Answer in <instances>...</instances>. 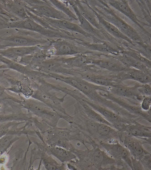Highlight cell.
Here are the masks:
<instances>
[{
	"label": "cell",
	"mask_w": 151,
	"mask_h": 170,
	"mask_svg": "<svg viewBox=\"0 0 151 170\" xmlns=\"http://www.w3.org/2000/svg\"><path fill=\"white\" fill-rule=\"evenodd\" d=\"M26 1L31 6V9L33 12L39 15L55 19L71 20L65 14L53 6L49 1Z\"/></svg>",
	"instance_id": "6da1fadb"
},
{
	"label": "cell",
	"mask_w": 151,
	"mask_h": 170,
	"mask_svg": "<svg viewBox=\"0 0 151 170\" xmlns=\"http://www.w3.org/2000/svg\"><path fill=\"white\" fill-rule=\"evenodd\" d=\"M48 42L47 40L18 34L7 37H0V44L8 48L41 46L47 44Z\"/></svg>",
	"instance_id": "7a4b0ae2"
},
{
	"label": "cell",
	"mask_w": 151,
	"mask_h": 170,
	"mask_svg": "<svg viewBox=\"0 0 151 170\" xmlns=\"http://www.w3.org/2000/svg\"><path fill=\"white\" fill-rule=\"evenodd\" d=\"M10 27L23 29L38 33L49 37H61V33L48 29L30 18L22 19L11 23Z\"/></svg>",
	"instance_id": "3957f363"
},
{
	"label": "cell",
	"mask_w": 151,
	"mask_h": 170,
	"mask_svg": "<svg viewBox=\"0 0 151 170\" xmlns=\"http://www.w3.org/2000/svg\"><path fill=\"white\" fill-rule=\"evenodd\" d=\"M107 14H102L108 21L116 26L122 33L131 40L140 41L142 40L137 32L130 25L116 16L111 10L104 7Z\"/></svg>",
	"instance_id": "277c9868"
},
{
	"label": "cell",
	"mask_w": 151,
	"mask_h": 170,
	"mask_svg": "<svg viewBox=\"0 0 151 170\" xmlns=\"http://www.w3.org/2000/svg\"><path fill=\"white\" fill-rule=\"evenodd\" d=\"M100 144L113 158L123 160L131 169H133L132 156L126 147L118 142L109 143L100 142Z\"/></svg>",
	"instance_id": "5b68a950"
},
{
	"label": "cell",
	"mask_w": 151,
	"mask_h": 170,
	"mask_svg": "<svg viewBox=\"0 0 151 170\" xmlns=\"http://www.w3.org/2000/svg\"><path fill=\"white\" fill-rule=\"evenodd\" d=\"M42 19L52 27L61 31H71L81 34L86 37H91V35L83 30L79 25L70 21L53 19L41 16Z\"/></svg>",
	"instance_id": "8992f818"
},
{
	"label": "cell",
	"mask_w": 151,
	"mask_h": 170,
	"mask_svg": "<svg viewBox=\"0 0 151 170\" xmlns=\"http://www.w3.org/2000/svg\"><path fill=\"white\" fill-rule=\"evenodd\" d=\"M93 109L101 115L106 120L114 127L120 126L125 128L130 121L118 115L112 111L97 104H92Z\"/></svg>",
	"instance_id": "52a82bcc"
},
{
	"label": "cell",
	"mask_w": 151,
	"mask_h": 170,
	"mask_svg": "<svg viewBox=\"0 0 151 170\" xmlns=\"http://www.w3.org/2000/svg\"><path fill=\"white\" fill-rule=\"evenodd\" d=\"M123 143L132 157L137 160H140L147 154H151L145 150L142 142L134 137L131 135L125 136Z\"/></svg>",
	"instance_id": "ba28073f"
},
{
	"label": "cell",
	"mask_w": 151,
	"mask_h": 170,
	"mask_svg": "<svg viewBox=\"0 0 151 170\" xmlns=\"http://www.w3.org/2000/svg\"><path fill=\"white\" fill-rule=\"evenodd\" d=\"M42 46L9 47L0 50V56L6 58H14L29 54L40 48Z\"/></svg>",
	"instance_id": "9c48e42d"
},
{
	"label": "cell",
	"mask_w": 151,
	"mask_h": 170,
	"mask_svg": "<svg viewBox=\"0 0 151 170\" xmlns=\"http://www.w3.org/2000/svg\"><path fill=\"white\" fill-rule=\"evenodd\" d=\"M81 15L93 26L99 29L101 28L93 10L85 1H74Z\"/></svg>",
	"instance_id": "30bf717a"
},
{
	"label": "cell",
	"mask_w": 151,
	"mask_h": 170,
	"mask_svg": "<svg viewBox=\"0 0 151 170\" xmlns=\"http://www.w3.org/2000/svg\"><path fill=\"white\" fill-rule=\"evenodd\" d=\"M108 4L124 14L129 18L139 25V21L131 9L127 1L124 0H109L106 1Z\"/></svg>",
	"instance_id": "8fae6325"
},
{
	"label": "cell",
	"mask_w": 151,
	"mask_h": 170,
	"mask_svg": "<svg viewBox=\"0 0 151 170\" xmlns=\"http://www.w3.org/2000/svg\"><path fill=\"white\" fill-rule=\"evenodd\" d=\"M96 15L99 23L106 30L113 35L125 40L133 44L131 40L122 33L116 26L108 21L91 8Z\"/></svg>",
	"instance_id": "7c38bea8"
},
{
	"label": "cell",
	"mask_w": 151,
	"mask_h": 170,
	"mask_svg": "<svg viewBox=\"0 0 151 170\" xmlns=\"http://www.w3.org/2000/svg\"><path fill=\"white\" fill-rule=\"evenodd\" d=\"M122 79H130L137 81L143 84L151 82V78L149 74L143 71L136 69L126 70Z\"/></svg>",
	"instance_id": "4fadbf2b"
},
{
	"label": "cell",
	"mask_w": 151,
	"mask_h": 170,
	"mask_svg": "<svg viewBox=\"0 0 151 170\" xmlns=\"http://www.w3.org/2000/svg\"><path fill=\"white\" fill-rule=\"evenodd\" d=\"M93 156V164L97 168H101L102 166L115 162L114 158L108 156L104 151L98 148H96Z\"/></svg>",
	"instance_id": "5bb4252c"
},
{
	"label": "cell",
	"mask_w": 151,
	"mask_h": 170,
	"mask_svg": "<svg viewBox=\"0 0 151 170\" xmlns=\"http://www.w3.org/2000/svg\"><path fill=\"white\" fill-rule=\"evenodd\" d=\"M68 2L73 8L77 17L80 23L79 26L82 29L87 33L90 35L91 34L95 35L96 36H98V33L94 29L93 26L86 20L80 13L78 8L74 3L72 2V1H69Z\"/></svg>",
	"instance_id": "9a60e30c"
},
{
	"label": "cell",
	"mask_w": 151,
	"mask_h": 170,
	"mask_svg": "<svg viewBox=\"0 0 151 170\" xmlns=\"http://www.w3.org/2000/svg\"><path fill=\"white\" fill-rule=\"evenodd\" d=\"M125 128L129 135L134 137L146 138H151L150 128H149L137 124L127 126Z\"/></svg>",
	"instance_id": "2e32d148"
},
{
	"label": "cell",
	"mask_w": 151,
	"mask_h": 170,
	"mask_svg": "<svg viewBox=\"0 0 151 170\" xmlns=\"http://www.w3.org/2000/svg\"><path fill=\"white\" fill-rule=\"evenodd\" d=\"M94 63L99 66L113 71H124L125 66L119 61L111 59H103L96 60Z\"/></svg>",
	"instance_id": "e0dca14e"
},
{
	"label": "cell",
	"mask_w": 151,
	"mask_h": 170,
	"mask_svg": "<svg viewBox=\"0 0 151 170\" xmlns=\"http://www.w3.org/2000/svg\"><path fill=\"white\" fill-rule=\"evenodd\" d=\"M91 125L96 133L101 137H109L117 133L114 128L105 124L95 121Z\"/></svg>",
	"instance_id": "ac0fdd59"
},
{
	"label": "cell",
	"mask_w": 151,
	"mask_h": 170,
	"mask_svg": "<svg viewBox=\"0 0 151 170\" xmlns=\"http://www.w3.org/2000/svg\"><path fill=\"white\" fill-rule=\"evenodd\" d=\"M5 7L10 12L22 18V19L29 18L27 14L26 9L24 8L22 4L17 1H9L5 4Z\"/></svg>",
	"instance_id": "d6986e66"
},
{
	"label": "cell",
	"mask_w": 151,
	"mask_h": 170,
	"mask_svg": "<svg viewBox=\"0 0 151 170\" xmlns=\"http://www.w3.org/2000/svg\"><path fill=\"white\" fill-rule=\"evenodd\" d=\"M56 51L61 53H68L76 50L78 47L64 40H58L52 44Z\"/></svg>",
	"instance_id": "ffe728a7"
},
{
	"label": "cell",
	"mask_w": 151,
	"mask_h": 170,
	"mask_svg": "<svg viewBox=\"0 0 151 170\" xmlns=\"http://www.w3.org/2000/svg\"><path fill=\"white\" fill-rule=\"evenodd\" d=\"M49 1L55 7L66 15L71 20H78L76 14L63 2L56 0H50Z\"/></svg>",
	"instance_id": "44dd1931"
},
{
	"label": "cell",
	"mask_w": 151,
	"mask_h": 170,
	"mask_svg": "<svg viewBox=\"0 0 151 170\" xmlns=\"http://www.w3.org/2000/svg\"><path fill=\"white\" fill-rule=\"evenodd\" d=\"M89 79L92 82L97 85L111 87L118 85L114 81L103 76H93Z\"/></svg>",
	"instance_id": "7402d4cb"
},
{
	"label": "cell",
	"mask_w": 151,
	"mask_h": 170,
	"mask_svg": "<svg viewBox=\"0 0 151 170\" xmlns=\"http://www.w3.org/2000/svg\"><path fill=\"white\" fill-rule=\"evenodd\" d=\"M111 90L114 93L120 96L125 97H132L135 94L133 89L119 85L111 87Z\"/></svg>",
	"instance_id": "603a6c76"
},
{
	"label": "cell",
	"mask_w": 151,
	"mask_h": 170,
	"mask_svg": "<svg viewBox=\"0 0 151 170\" xmlns=\"http://www.w3.org/2000/svg\"><path fill=\"white\" fill-rule=\"evenodd\" d=\"M82 45L93 50L100 51L108 52H109L116 53V51L113 50L111 48L108 47L104 43H90L85 42H83Z\"/></svg>",
	"instance_id": "cb8c5ba5"
},
{
	"label": "cell",
	"mask_w": 151,
	"mask_h": 170,
	"mask_svg": "<svg viewBox=\"0 0 151 170\" xmlns=\"http://www.w3.org/2000/svg\"><path fill=\"white\" fill-rule=\"evenodd\" d=\"M151 154H147L143 156L139 161H140L144 169L150 170Z\"/></svg>",
	"instance_id": "d4e9b609"
},
{
	"label": "cell",
	"mask_w": 151,
	"mask_h": 170,
	"mask_svg": "<svg viewBox=\"0 0 151 170\" xmlns=\"http://www.w3.org/2000/svg\"><path fill=\"white\" fill-rule=\"evenodd\" d=\"M151 105L150 96H147L145 97L142 100L141 107L142 109L145 111L149 110Z\"/></svg>",
	"instance_id": "484cf974"
},
{
	"label": "cell",
	"mask_w": 151,
	"mask_h": 170,
	"mask_svg": "<svg viewBox=\"0 0 151 170\" xmlns=\"http://www.w3.org/2000/svg\"><path fill=\"white\" fill-rule=\"evenodd\" d=\"M142 94L147 96H150L151 95V87L148 84H144V85L139 89Z\"/></svg>",
	"instance_id": "4316f807"
},
{
	"label": "cell",
	"mask_w": 151,
	"mask_h": 170,
	"mask_svg": "<svg viewBox=\"0 0 151 170\" xmlns=\"http://www.w3.org/2000/svg\"><path fill=\"white\" fill-rule=\"evenodd\" d=\"M6 46L0 44V50L5 49L8 48Z\"/></svg>",
	"instance_id": "83f0119b"
},
{
	"label": "cell",
	"mask_w": 151,
	"mask_h": 170,
	"mask_svg": "<svg viewBox=\"0 0 151 170\" xmlns=\"http://www.w3.org/2000/svg\"><path fill=\"white\" fill-rule=\"evenodd\" d=\"M1 7H0V11H1Z\"/></svg>",
	"instance_id": "f1b7e54d"
}]
</instances>
